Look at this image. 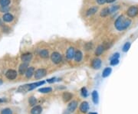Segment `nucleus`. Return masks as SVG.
Listing matches in <instances>:
<instances>
[{
  "label": "nucleus",
  "instance_id": "nucleus-13",
  "mask_svg": "<svg viewBox=\"0 0 138 114\" xmlns=\"http://www.w3.org/2000/svg\"><path fill=\"white\" fill-rule=\"evenodd\" d=\"M88 110H89V105H88V102H82V103L81 104V106H80V110H81V112H82V113H87L88 111Z\"/></svg>",
  "mask_w": 138,
  "mask_h": 114
},
{
  "label": "nucleus",
  "instance_id": "nucleus-12",
  "mask_svg": "<svg viewBox=\"0 0 138 114\" xmlns=\"http://www.w3.org/2000/svg\"><path fill=\"white\" fill-rule=\"evenodd\" d=\"M34 74H35V68L33 67H28V69L26 70L25 73V77L27 78H31V77L34 75Z\"/></svg>",
  "mask_w": 138,
  "mask_h": 114
},
{
  "label": "nucleus",
  "instance_id": "nucleus-39",
  "mask_svg": "<svg viewBox=\"0 0 138 114\" xmlns=\"http://www.w3.org/2000/svg\"><path fill=\"white\" fill-rule=\"evenodd\" d=\"M89 114H98L97 113H90Z\"/></svg>",
  "mask_w": 138,
  "mask_h": 114
},
{
  "label": "nucleus",
  "instance_id": "nucleus-5",
  "mask_svg": "<svg viewBox=\"0 0 138 114\" xmlns=\"http://www.w3.org/2000/svg\"><path fill=\"white\" fill-rule=\"evenodd\" d=\"M5 77L8 80H14L17 77V72L15 70H12V69L8 70L5 73Z\"/></svg>",
  "mask_w": 138,
  "mask_h": 114
},
{
  "label": "nucleus",
  "instance_id": "nucleus-23",
  "mask_svg": "<svg viewBox=\"0 0 138 114\" xmlns=\"http://www.w3.org/2000/svg\"><path fill=\"white\" fill-rule=\"evenodd\" d=\"M38 91L40 93H42V94H48V93H50L52 91V88L51 87H43V88H40Z\"/></svg>",
  "mask_w": 138,
  "mask_h": 114
},
{
  "label": "nucleus",
  "instance_id": "nucleus-19",
  "mask_svg": "<svg viewBox=\"0 0 138 114\" xmlns=\"http://www.w3.org/2000/svg\"><path fill=\"white\" fill-rule=\"evenodd\" d=\"M39 55L41 58L46 59L49 57V52H48V51L47 49H42V50L40 51Z\"/></svg>",
  "mask_w": 138,
  "mask_h": 114
},
{
  "label": "nucleus",
  "instance_id": "nucleus-11",
  "mask_svg": "<svg viewBox=\"0 0 138 114\" xmlns=\"http://www.w3.org/2000/svg\"><path fill=\"white\" fill-rule=\"evenodd\" d=\"M2 19L5 22H11L14 19V16L11 13H5L2 16Z\"/></svg>",
  "mask_w": 138,
  "mask_h": 114
},
{
  "label": "nucleus",
  "instance_id": "nucleus-36",
  "mask_svg": "<svg viewBox=\"0 0 138 114\" xmlns=\"http://www.w3.org/2000/svg\"><path fill=\"white\" fill-rule=\"evenodd\" d=\"M116 0H106V2H108V3H112L114 2H115Z\"/></svg>",
  "mask_w": 138,
  "mask_h": 114
},
{
  "label": "nucleus",
  "instance_id": "nucleus-16",
  "mask_svg": "<svg viewBox=\"0 0 138 114\" xmlns=\"http://www.w3.org/2000/svg\"><path fill=\"white\" fill-rule=\"evenodd\" d=\"M72 97H73V95L71 94V93L65 92L63 94V95H62V99H63V100L65 102H68V101H70L71 100Z\"/></svg>",
  "mask_w": 138,
  "mask_h": 114
},
{
  "label": "nucleus",
  "instance_id": "nucleus-1",
  "mask_svg": "<svg viewBox=\"0 0 138 114\" xmlns=\"http://www.w3.org/2000/svg\"><path fill=\"white\" fill-rule=\"evenodd\" d=\"M131 25V20L130 18H127L124 17V15H120L118 18L116 19L114 26L120 32L127 29L129 28V26Z\"/></svg>",
  "mask_w": 138,
  "mask_h": 114
},
{
  "label": "nucleus",
  "instance_id": "nucleus-28",
  "mask_svg": "<svg viewBox=\"0 0 138 114\" xmlns=\"http://www.w3.org/2000/svg\"><path fill=\"white\" fill-rule=\"evenodd\" d=\"M119 64V59L118 58H114L111 60V65L112 66H116Z\"/></svg>",
  "mask_w": 138,
  "mask_h": 114
},
{
  "label": "nucleus",
  "instance_id": "nucleus-35",
  "mask_svg": "<svg viewBox=\"0 0 138 114\" xmlns=\"http://www.w3.org/2000/svg\"><path fill=\"white\" fill-rule=\"evenodd\" d=\"M55 80H56L55 77H53V78H51V79L47 80V82H48V83H53V82L55 81Z\"/></svg>",
  "mask_w": 138,
  "mask_h": 114
},
{
  "label": "nucleus",
  "instance_id": "nucleus-21",
  "mask_svg": "<svg viewBox=\"0 0 138 114\" xmlns=\"http://www.w3.org/2000/svg\"><path fill=\"white\" fill-rule=\"evenodd\" d=\"M104 51V48L103 45H99V46H98V48H96V50H95V55H96V56H100V55H101Z\"/></svg>",
  "mask_w": 138,
  "mask_h": 114
},
{
  "label": "nucleus",
  "instance_id": "nucleus-40",
  "mask_svg": "<svg viewBox=\"0 0 138 114\" xmlns=\"http://www.w3.org/2000/svg\"><path fill=\"white\" fill-rule=\"evenodd\" d=\"M4 100H2V99H0V103H2V102H3Z\"/></svg>",
  "mask_w": 138,
  "mask_h": 114
},
{
  "label": "nucleus",
  "instance_id": "nucleus-8",
  "mask_svg": "<svg viewBox=\"0 0 138 114\" xmlns=\"http://www.w3.org/2000/svg\"><path fill=\"white\" fill-rule=\"evenodd\" d=\"M75 50L73 47H70L68 50H67V52H66V57L68 59L71 60L74 58V56H75Z\"/></svg>",
  "mask_w": 138,
  "mask_h": 114
},
{
  "label": "nucleus",
  "instance_id": "nucleus-26",
  "mask_svg": "<svg viewBox=\"0 0 138 114\" xmlns=\"http://www.w3.org/2000/svg\"><path fill=\"white\" fill-rule=\"evenodd\" d=\"M10 2H11V0H0V5L1 6H8Z\"/></svg>",
  "mask_w": 138,
  "mask_h": 114
},
{
  "label": "nucleus",
  "instance_id": "nucleus-22",
  "mask_svg": "<svg viewBox=\"0 0 138 114\" xmlns=\"http://www.w3.org/2000/svg\"><path fill=\"white\" fill-rule=\"evenodd\" d=\"M109 14H110L109 8H104L101 10V17H107Z\"/></svg>",
  "mask_w": 138,
  "mask_h": 114
},
{
  "label": "nucleus",
  "instance_id": "nucleus-17",
  "mask_svg": "<svg viewBox=\"0 0 138 114\" xmlns=\"http://www.w3.org/2000/svg\"><path fill=\"white\" fill-rule=\"evenodd\" d=\"M98 7H96V6H94V7H91V8H90L88 11L86 12V15L87 16H91V15H94L95 13H96L97 12H98Z\"/></svg>",
  "mask_w": 138,
  "mask_h": 114
},
{
  "label": "nucleus",
  "instance_id": "nucleus-37",
  "mask_svg": "<svg viewBox=\"0 0 138 114\" xmlns=\"http://www.w3.org/2000/svg\"><path fill=\"white\" fill-rule=\"evenodd\" d=\"M70 113H71L67 110H65V112H64V113H63V114H70Z\"/></svg>",
  "mask_w": 138,
  "mask_h": 114
},
{
  "label": "nucleus",
  "instance_id": "nucleus-10",
  "mask_svg": "<svg viewBox=\"0 0 138 114\" xmlns=\"http://www.w3.org/2000/svg\"><path fill=\"white\" fill-rule=\"evenodd\" d=\"M77 107H78V102L75 101V100H74V101L71 102V103H69V104H68V109H67V110H68L70 113H73L74 111H75V110H76Z\"/></svg>",
  "mask_w": 138,
  "mask_h": 114
},
{
  "label": "nucleus",
  "instance_id": "nucleus-6",
  "mask_svg": "<svg viewBox=\"0 0 138 114\" xmlns=\"http://www.w3.org/2000/svg\"><path fill=\"white\" fill-rule=\"evenodd\" d=\"M31 59H32V54L31 53H25L21 56V60L24 63H29Z\"/></svg>",
  "mask_w": 138,
  "mask_h": 114
},
{
  "label": "nucleus",
  "instance_id": "nucleus-32",
  "mask_svg": "<svg viewBox=\"0 0 138 114\" xmlns=\"http://www.w3.org/2000/svg\"><path fill=\"white\" fill-rule=\"evenodd\" d=\"M0 11L2 12H8L9 11V7L8 6H2L0 8Z\"/></svg>",
  "mask_w": 138,
  "mask_h": 114
},
{
  "label": "nucleus",
  "instance_id": "nucleus-14",
  "mask_svg": "<svg viewBox=\"0 0 138 114\" xmlns=\"http://www.w3.org/2000/svg\"><path fill=\"white\" fill-rule=\"evenodd\" d=\"M91 97H92V100L94 102V103L95 104H98L99 103V95L97 90H94L91 94Z\"/></svg>",
  "mask_w": 138,
  "mask_h": 114
},
{
  "label": "nucleus",
  "instance_id": "nucleus-33",
  "mask_svg": "<svg viewBox=\"0 0 138 114\" xmlns=\"http://www.w3.org/2000/svg\"><path fill=\"white\" fill-rule=\"evenodd\" d=\"M119 57H120V54H119V53H115V54H114L113 56L111 57V59H114V58H118V59H119Z\"/></svg>",
  "mask_w": 138,
  "mask_h": 114
},
{
  "label": "nucleus",
  "instance_id": "nucleus-3",
  "mask_svg": "<svg viewBox=\"0 0 138 114\" xmlns=\"http://www.w3.org/2000/svg\"><path fill=\"white\" fill-rule=\"evenodd\" d=\"M51 61L54 64H58L60 63V62L61 61V60H62L61 55L60 53L57 52V51H55V52H53L51 55Z\"/></svg>",
  "mask_w": 138,
  "mask_h": 114
},
{
  "label": "nucleus",
  "instance_id": "nucleus-25",
  "mask_svg": "<svg viewBox=\"0 0 138 114\" xmlns=\"http://www.w3.org/2000/svg\"><path fill=\"white\" fill-rule=\"evenodd\" d=\"M130 48H131V43H130V42H127V43H125L124 45L123 46L122 51H124V52H127V51H129Z\"/></svg>",
  "mask_w": 138,
  "mask_h": 114
},
{
  "label": "nucleus",
  "instance_id": "nucleus-34",
  "mask_svg": "<svg viewBox=\"0 0 138 114\" xmlns=\"http://www.w3.org/2000/svg\"><path fill=\"white\" fill-rule=\"evenodd\" d=\"M96 1L99 5H104V3H106V0H96Z\"/></svg>",
  "mask_w": 138,
  "mask_h": 114
},
{
  "label": "nucleus",
  "instance_id": "nucleus-15",
  "mask_svg": "<svg viewBox=\"0 0 138 114\" xmlns=\"http://www.w3.org/2000/svg\"><path fill=\"white\" fill-rule=\"evenodd\" d=\"M82 57H83V54H82L81 51L80 50L76 51L75 53V56H74V59L75 60V61L80 62L82 60Z\"/></svg>",
  "mask_w": 138,
  "mask_h": 114
},
{
  "label": "nucleus",
  "instance_id": "nucleus-18",
  "mask_svg": "<svg viewBox=\"0 0 138 114\" xmlns=\"http://www.w3.org/2000/svg\"><path fill=\"white\" fill-rule=\"evenodd\" d=\"M42 112V107L41 106H35L31 110V114H41Z\"/></svg>",
  "mask_w": 138,
  "mask_h": 114
},
{
  "label": "nucleus",
  "instance_id": "nucleus-7",
  "mask_svg": "<svg viewBox=\"0 0 138 114\" xmlns=\"http://www.w3.org/2000/svg\"><path fill=\"white\" fill-rule=\"evenodd\" d=\"M101 60L99 58H96V59H94L92 63H91V66L94 69H100L101 67Z\"/></svg>",
  "mask_w": 138,
  "mask_h": 114
},
{
  "label": "nucleus",
  "instance_id": "nucleus-4",
  "mask_svg": "<svg viewBox=\"0 0 138 114\" xmlns=\"http://www.w3.org/2000/svg\"><path fill=\"white\" fill-rule=\"evenodd\" d=\"M127 14L130 18H134L138 15V7L137 6H131L127 11Z\"/></svg>",
  "mask_w": 138,
  "mask_h": 114
},
{
  "label": "nucleus",
  "instance_id": "nucleus-27",
  "mask_svg": "<svg viewBox=\"0 0 138 114\" xmlns=\"http://www.w3.org/2000/svg\"><path fill=\"white\" fill-rule=\"evenodd\" d=\"M118 9H119L118 5H113L109 8V11H110V13H114V12H116L117 11H118Z\"/></svg>",
  "mask_w": 138,
  "mask_h": 114
},
{
  "label": "nucleus",
  "instance_id": "nucleus-2",
  "mask_svg": "<svg viewBox=\"0 0 138 114\" xmlns=\"http://www.w3.org/2000/svg\"><path fill=\"white\" fill-rule=\"evenodd\" d=\"M46 74H47L46 70L44 68H40V69H38L35 71L34 76H35V78L36 80H39V79H41L44 77H45Z\"/></svg>",
  "mask_w": 138,
  "mask_h": 114
},
{
  "label": "nucleus",
  "instance_id": "nucleus-30",
  "mask_svg": "<svg viewBox=\"0 0 138 114\" xmlns=\"http://www.w3.org/2000/svg\"><path fill=\"white\" fill-rule=\"evenodd\" d=\"M84 48L86 49V51H90L93 48V44L91 42H88L86 43L85 45H84Z\"/></svg>",
  "mask_w": 138,
  "mask_h": 114
},
{
  "label": "nucleus",
  "instance_id": "nucleus-24",
  "mask_svg": "<svg viewBox=\"0 0 138 114\" xmlns=\"http://www.w3.org/2000/svg\"><path fill=\"white\" fill-rule=\"evenodd\" d=\"M28 103H29L30 106L34 107V106H35V104H36L37 100H36V98H35V97H29V99H28Z\"/></svg>",
  "mask_w": 138,
  "mask_h": 114
},
{
  "label": "nucleus",
  "instance_id": "nucleus-38",
  "mask_svg": "<svg viewBox=\"0 0 138 114\" xmlns=\"http://www.w3.org/2000/svg\"><path fill=\"white\" fill-rule=\"evenodd\" d=\"M3 84V82H2V80H1V79H0V85H2Z\"/></svg>",
  "mask_w": 138,
  "mask_h": 114
},
{
  "label": "nucleus",
  "instance_id": "nucleus-31",
  "mask_svg": "<svg viewBox=\"0 0 138 114\" xmlns=\"http://www.w3.org/2000/svg\"><path fill=\"white\" fill-rule=\"evenodd\" d=\"M1 114H12V111L8 108H6V109L2 110Z\"/></svg>",
  "mask_w": 138,
  "mask_h": 114
},
{
  "label": "nucleus",
  "instance_id": "nucleus-20",
  "mask_svg": "<svg viewBox=\"0 0 138 114\" xmlns=\"http://www.w3.org/2000/svg\"><path fill=\"white\" fill-rule=\"evenodd\" d=\"M111 71H112V69L111 67H106L104 70H103V73H102V77L104 78L105 77H108L111 74Z\"/></svg>",
  "mask_w": 138,
  "mask_h": 114
},
{
  "label": "nucleus",
  "instance_id": "nucleus-9",
  "mask_svg": "<svg viewBox=\"0 0 138 114\" xmlns=\"http://www.w3.org/2000/svg\"><path fill=\"white\" fill-rule=\"evenodd\" d=\"M28 67V63H24V62H22V64H21L18 67V73L20 74H24Z\"/></svg>",
  "mask_w": 138,
  "mask_h": 114
},
{
  "label": "nucleus",
  "instance_id": "nucleus-29",
  "mask_svg": "<svg viewBox=\"0 0 138 114\" xmlns=\"http://www.w3.org/2000/svg\"><path fill=\"white\" fill-rule=\"evenodd\" d=\"M81 95H82V97H88V90H87V89L85 88V87H83L82 89H81Z\"/></svg>",
  "mask_w": 138,
  "mask_h": 114
}]
</instances>
